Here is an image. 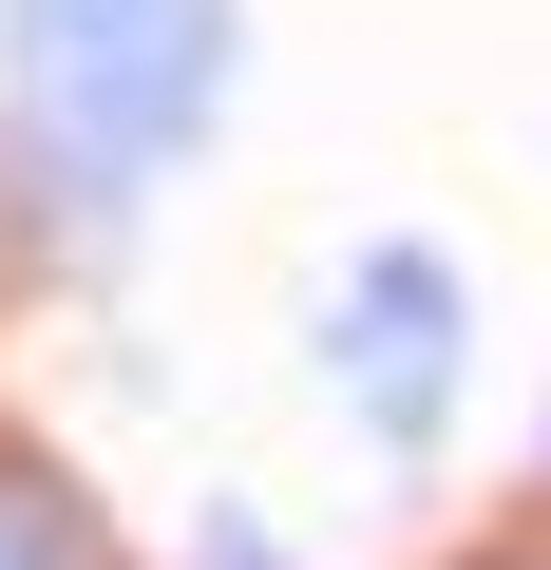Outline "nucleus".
Instances as JSON below:
<instances>
[{"instance_id": "1", "label": "nucleus", "mask_w": 551, "mask_h": 570, "mask_svg": "<svg viewBox=\"0 0 551 570\" xmlns=\"http://www.w3.org/2000/svg\"><path fill=\"white\" fill-rule=\"evenodd\" d=\"M247 77V0H0V96L77 209L152 190Z\"/></svg>"}, {"instance_id": "2", "label": "nucleus", "mask_w": 551, "mask_h": 570, "mask_svg": "<svg viewBox=\"0 0 551 570\" xmlns=\"http://www.w3.org/2000/svg\"><path fill=\"white\" fill-rule=\"evenodd\" d=\"M456 362H475V285H456L419 228H381V247L324 285V381H343V419H362L381 456H437Z\"/></svg>"}, {"instance_id": "3", "label": "nucleus", "mask_w": 551, "mask_h": 570, "mask_svg": "<svg viewBox=\"0 0 551 570\" xmlns=\"http://www.w3.org/2000/svg\"><path fill=\"white\" fill-rule=\"evenodd\" d=\"M0 570H77V551H58V513H39V494H0Z\"/></svg>"}, {"instance_id": "4", "label": "nucleus", "mask_w": 551, "mask_h": 570, "mask_svg": "<svg viewBox=\"0 0 551 570\" xmlns=\"http://www.w3.org/2000/svg\"><path fill=\"white\" fill-rule=\"evenodd\" d=\"M209 570H286V532H266V513H209Z\"/></svg>"}]
</instances>
